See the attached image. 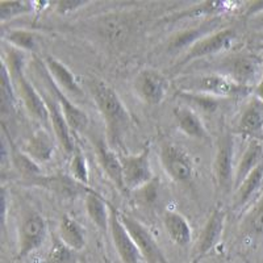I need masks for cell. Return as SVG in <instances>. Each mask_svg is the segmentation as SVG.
Instances as JSON below:
<instances>
[{"label":"cell","instance_id":"b9f144b4","mask_svg":"<svg viewBox=\"0 0 263 263\" xmlns=\"http://www.w3.org/2000/svg\"><path fill=\"white\" fill-rule=\"evenodd\" d=\"M254 39L257 42H263V33H257Z\"/></svg>","mask_w":263,"mask_h":263},{"label":"cell","instance_id":"30bf717a","mask_svg":"<svg viewBox=\"0 0 263 263\" xmlns=\"http://www.w3.org/2000/svg\"><path fill=\"white\" fill-rule=\"evenodd\" d=\"M120 218L124 227L126 228L132 239L135 241L136 246L140 250L141 255L146 263H168L164 258L163 253L156 242L154 237L152 236L150 230L141 221L128 213L120 212Z\"/></svg>","mask_w":263,"mask_h":263},{"label":"cell","instance_id":"7c38bea8","mask_svg":"<svg viewBox=\"0 0 263 263\" xmlns=\"http://www.w3.org/2000/svg\"><path fill=\"white\" fill-rule=\"evenodd\" d=\"M133 90L141 102L147 105H159L168 91V81L162 72L153 69L141 70L133 82Z\"/></svg>","mask_w":263,"mask_h":263},{"label":"cell","instance_id":"5b68a950","mask_svg":"<svg viewBox=\"0 0 263 263\" xmlns=\"http://www.w3.org/2000/svg\"><path fill=\"white\" fill-rule=\"evenodd\" d=\"M48 236L46 218L36 210H28L21 215L17 228V258L28 257L39 250Z\"/></svg>","mask_w":263,"mask_h":263},{"label":"cell","instance_id":"4316f807","mask_svg":"<svg viewBox=\"0 0 263 263\" xmlns=\"http://www.w3.org/2000/svg\"><path fill=\"white\" fill-rule=\"evenodd\" d=\"M263 183V163L258 166L253 173L234 190L233 208L242 211L253 199Z\"/></svg>","mask_w":263,"mask_h":263},{"label":"cell","instance_id":"ab89813d","mask_svg":"<svg viewBox=\"0 0 263 263\" xmlns=\"http://www.w3.org/2000/svg\"><path fill=\"white\" fill-rule=\"evenodd\" d=\"M2 200H3V225H6V222H7V192H6V189H3Z\"/></svg>","mask_w":263,"mask_h":263},{"label":"cell","instance_id":"d6a6232c","mask_svg":"<svg viewBox=\"0 0 263 263\" xmlns=\"http://www.w3.org/2000/svg\"><path fill=\"white\" fill-rule=\"evenodd\" d=\"M37 3L32 2H2L0 3V20L3 24L7 21L32 13L36 9Z\"/></svg>","mask_w":263,"mask_h":263},{"label":"cell","instance_id":"836d02e7","mask_svg":"<svg viewBox=\"0 0 263 263\" xmlns=\"http://www.w3.org/2000/svg\"><path fill=\"white\" fill-rule=\"evenodd\" d=\"M70 175L74 178L77 182L82 184H88L90 179V170H88V164H87L86 156L81 150V147H75L74 153L71 154V161H70Z\"/></svg>","mask_w":263,"mask_h":263},{"label":"cell","instance_id":"ba28073f","mask_svg":"<svg viewBox=\"0 0 263 263\" xmlns=\"http://www.w3.org/2000/svg\"><path fill=\"white\" fill-rule=\"evenodd\" d=\"M124 183L128 192H136L154 182V173L150 162V150L144 149L138 154L121 156Z\"/></svg>","mask_w":263,"mask_h":263},{"label":"cell","instance_id":"d590c367","mask_svg":"<svg viewBox=\"0 0 263 263\" xmlns=\"http://www.w3.org/2000/svg\"><path fill=\"white\" fill-rule=\"evenodd\" d=\"M88 4H90L88 2H81V0H63V2L54 3L53 7L55 12L60 15H69V13L77 12L81 8H84Z\"/></svg>","mask_w":263,"mask_h":263},{"label":"cell","instance_id":"603a6c76","mask_svg":"<svg viewBox=\"0 0 263 263\" xmlns=\"http://www.w3.org/2000/svg\"><path fill=\"white\" fill-rule=\"evenodd\" d=\"M23 152L29 156L37 163H48L54 156V141L49 135L46 129H40L27 138L23 146L20 147Z\"/></svg>","mask_w":263,"mask_h":263},{"label":"cell","instance_id":"f35d334b","mask_svg":"<svg viewBox=\"0 0 263 263\" xmlns=\"http://www.w3.org/2000/svg\"><path fill=\"white\" fill-rule=\"evenodd\" d=\"M253 95L259 99L260 102H263V79L259 82V84L255 87L254 90H253Z\"/></svg>","mask_w":263,"mask_h":263},{"label":"cell","instance_id":"484cf974","mask_svg":"<svg viewBox=\"0 0 263 263\" xmlns=\"http://www.w3.org/2000/svg\"><path fill=\"white\" fill-rule=\"evenodd\" d=\"M55 234L60 237L65 245L78 253L83 250L86 246V234H84L83 228L75 218L70 217L69 215H63L61 217Z\"/></svg>","mask_w":263,"mask_h":263},{"label":"cell","instance_id":"83f0119b","mask_svg":"<svg viewBox=\"0 0 263 263\" xmlns=\"http://www.w3.org/2000/svg\"><path fill=\"white\" fill-rule=\"evenodd\" d=\"M3 40L9 46L24 53H34L39 48V36L32 30L11 29L3 33Z\"/></svg>","mask_w":263,"mask_h":263},{"label":"cell","instance_id":"52a82bcc","mask_svg":"<svg viewBox=\"0 0 263 263\" xmlns=\"http://www.w3.org/2000/svg\"><path fill=\"white\" fill-rule=\"evenodd\" d=\"M37 66H39V72L41 75V79L45 84L46 91L51 93L57 103L60 104L61 109H62L63 115H65L66 120H67V124H69L70 129H71L72 133H82V132L86 130L88 128V124H90V120H88V115L79 108L78 105L74 104L71 99L66 95L62 90H60L57 87V84L54 83L53 79L50 78V75L48 74V71L44 67V63L42 60L37 61Z\"/></svg>","mask_w":263,"mask_h":263},{"label":"cell","instance_id":"9a60e30c","mask_svg":"<svg viewBox=\"0 0 263 263\" xmlns=\"http://www.w3.org/2000/svg\"><path fill=\"white\" fill-rule=\"evenodd\" d=\"M239 6H242V3H236V2H203V3H196L194 6H190L189 8L182 9L179 12L171 13V15L161 18L159 21L162 24H174V23L185 20L221 17V15L230 12V11H234Z\"/></svg>","mask_w":263,"mask_h":263},{"label":"cell","instance_id":"4fadbf2b","mask_svg":"<svg viewBox=\"0 0 263 263\" xmlns=\"http://www.w3.org/2000/svg\"><path fill=\"white\" fill-rule=\"evenodd\" d=\"M111 211V220H109V234L112 242L116 249L119 258L123 263H142L144 258L141 255L140 250L136 246L135 241L132 239L126 228L121 222L120 211L112 203H109Z\"/></svg>","mask_w":263,"mask_h":263},{"label":"cell","instance_id":"e575fe53","mask_svg":"<svg viewBox=\"0 0 263 263\" xmlns=\"http://www.w3.org/2000/svg\"><path fill=\"white\" fill-rule=\"evenodd\" d=\"M178 95L184 100L189 107H191L194 111L200 109L204 112H213L217 109L218 104H220V99L211 98V96L199 95V93H191V92H182L178 91Z\"/></svg>","mask_w":263,"mask_h":263},{"label":"cell","instance_id":"5bb4252c","mask_svg":"<svg viewBox=\"0 0 263 263\" xmlns=\"http://www.w3.org/2000/svg\"><path fill=\"white\" fill-rule=\"evenodd\" d=\"M225 222H227V213H225V211L220 208V206L213 208L210 217L206 220L205 225H204L200 237L197 239L196 246L194 249L192 263L200 262L220 242L222 233H224Z\"/></svg>","mask_w":263,"mask_h":263},{"label":"cell","instance_id":"7402d4cb","mask_svg":"<svg viewBox=\"0 0 263 263\" xmlns=\"http://www.w3.org/2000/svg\"><path fill=\"white\" fill-rule=\"evenodd\" d=\"M30 184L39 185L63 197H75L86 192L88 187L77 182L71 175H53V177H37L30 179Z\"/></svg>","mask_w":263,"mask_h":263},{"label":"cell","instance_id":"e0dca14e","mask_svg":"<svg viewBox=\"0 0 263 263\" xmlns=\"http://www.w3.org/2000/svg\"><path fill=\"white\" fill-rule=\"evenodd\" d=\"M238 135L250 140H260L263 137V102L253 96L248 100L236 124Z\"/></svg>","mask_w":263,"mask_h":263},{"label":"cell","instance_id":"3957f363","mask_svg":"<svg viewBox=\"0 0 263 263\" xmlns=\"http://www.w3.org/2000/svg\"><path fill=\"white\" fill-rule=\"evenodd\" d=\"M177 86L178 90L182 92L199 93L220 100L253 93L251 90L233 83L222 75L208 71H195L194 74L184 75L178 79Z\"/></svg>","mask_w":263,"mask_h":263},{"label":"cell","instance_id":"8fae6325","mask_svg":"<svg viewBox=\"0 0 263 263\" xmlns=\"http://www.w3.org/2000/svg\"><path fill=\"white\" fill-rule=\"evenodd\" d=\"M12 79L28 115L34 121L41 124L44 129L51 128L48 107H46L45 99H44L42 93L33 86L25 72L15 75V77H12Z\"/></svg>","mask_w":263,"mask_h":263},{"label":"cell","instance_id":"f1b7e54d","mask_svg":"<svg viewBox=\"0 0 263 263\" xmlns=\"http://www.w3.org/2000/svg\"><path fill=\"white\" fill-rule=\"evenodd\" d=\"M9 146H11V159L13 162V166L20 174H23L27 179H33V178L41 177V167L36 161H33L29 156H27L21 149L11 144L9 141Z\"/></svg>","mask_w":263,"mask_h":263},{"label":"cell","instance_id":"ffe728a7","mask_svg":"<svg viewBox=\"0 0 263 263\" xmlns=\"http://www.w3.org/2000/svg\"><path fill=\"white\" fill-rule=\"evenodd\" d=\"M263 163V141L262 140H250L246 145L245 150L241 154L239 159L236 163L234 170V185L236 190L246 178L250 175L258 166Z\"/></svg>","mask_w":263,"mask_h":263},{"label":"cell","instance_id":"44dd1931","mask_svg":"<svg viewBox=\"0 0 263 263\" xmlns=\"http://www.w3.org/2000/svg\"><path fill=\"white\" fill-rule=\"evenodd\" d=\"M174 120L177 128L187 137L200 141L208 138V130L204 125L203 120L189 105H178L174 109Z\"/></svg>","mask_w":263,"mask_h":263},{"label":"cell","instance_id":"8992f818","mask_svg":"<svg viewBox=\"0 0 263 263\" xmlns=\"http://www.w3.org/2000/svg\"><path fill=\"white\" fill-rule=\"evenodd\" d=\"M234 170V137L229 130H224L218 137L213 162L215 182L220 194H227L230 189H233Z\"/></svg>","mask_w":263,"mask_h":263},{"label":"cell","instance_id":"cb8c5ba5","mask_svg":"<svg viewBox=\"0 0 263 263\" xmlns=\"http://www.w3.org/2000/svg\"><path fill=\"white\" fill-rule=\"evenodd\" d=\"M84 206L88 218L102 233H109V220H111V211H109V201L104 200V197L93 190L88 189L86 192Z\"/></svg>","mask_w":263,"mask_h":263},{"label":"cell","instance_id":"8d00e7d4","mask_svg":"<svg viewBox=\"0 0 263 263\" xmlns=\"http://www.w3.org/2000/svg\"><path fill=\"white\" fill-rule=\"evenodd\" d=\"M245 7L246 16L249 17H254V16L260 15L263 13V0H257V2H249V3L243 4Z\"/></svg>","mask_w":263,"mask_h":263},{"label":"cell","instance_id":"f546056e","mask_svg":"<svg viewBox=\"0 0 263 263\" xmlns=\"http://www.w3.org/2000/svg\"><path fill=\"white\" fill-rule=\"evenodd\" d=\"M15 83L13 79L9 74L7 66L2 62V90H0V102H2V115L3 117L11 116L15 114L16 108V95L15 88H13Z\"/></svg>","mask_w":263,"mask_h":263},{"label":"cell","instance_id":"60d3db41","mask_svg":"<svg viewBox=\"0 0 263 263\" xmlns=\"http://www.w3.org/2000/svg\"><path fill=\"white\" fill-rule=\"evenodd\" d=\"M254 51H259V53H263V42H257L254 46H253Z\"/></svg>","mask_w":263,"mask_h":263},{"label":"cell","instance_id":"277c9868","mask_svg":"<svg viewBox=\"0 0 263 263\" xmlns=\"http://www.w3.org/2000/svg\"><path fill=\"white\" fill-rule=\"evenodd\" d=\"M237 40H238V33L234 28H220L190 46L183 54V57L178 61L175 67L178 70H183L192 62L199 60L203 61L208 57L228 51L233 48Z\"/></svg>","mask_w":263,"mask_h":263},{"label":"cell","instance_id":"d6986e66","mask_svg":"<svg viewBox=\"0 0 263 263\" xmlns=\"http://www.w3.org/2000/svg\"><path fill=\"white\" fill-rule=\"evenodd\" d=\"M42 63H44V67L60 90H62L69 98L70 96L77 99L83 98V88L67 66L63 65L60 60H57L53 55H46Z\"/></svg>","mask_w":263,"mask_h":263},{"label":"cell","instance_id":"d4e9b609","mask_svg":"<svg viewBox=\"0 0 263 263\" xmlns=\"http://www.w3.org/2000/svg\"><path fill=\"white\" fill-rule=\"evenodd\" d=\"M163 225L168 237L179 248H187L191 243L192 229L187 218L177 211H166L163 213Z\"/></svg>","mask_w":263,"mask_h":263},{"label":"cell","instance_id":"9c48e42d","mask_svg":"<svg viewBox=\"0 0 263 263\" xmlns=\"http://www.w3.org/2000/svg\"><path fill=\"white\" fill-rule=\"evenodd\" d=\"M159 161L163 171L177 183H189L194 177V163L191 157L180 146L170 142L161 145Z\"/></svg>","mask_w":263,"mask_h":263},{"label":"cell","instance_id":"7bdbcfd3","mask_svg":"<svg viewBox=\"0 0 263 263\" xmlns=\"http://www.w3.org/2000/svg\"><path fill=\"white\" fill-rule=\"evenodd\" d=\"M262 58H263V53H262ZM263 79V78H262Z\"/></svg>","mask_w":263,"mask_h":263},{"label":"cell","instance_id":"6da1fadb","mask_svg":"<svg viewBox=\"0 0 263 263\" xmlns=\"http://www.w3.org/2000/svg\"><path fill=\"white\" fill-rule=\"evenodd\" d=\"M195 71L216 72L253 91L263 78V58L258 51H236L196 66Z\"/></svg>","mask_w":263,"mask_h":263},{"label":"cell","instance_id":"7a4b0ae2","mask_svg":"<svg viewBox=\"0 0 263 263\" xmlns=\"http://www.w3.org/2000/svg\"><path fill=\"white\" fill-rule=\"evenodd\" d=\"M87 84L99 114L104 120L109 141L112 144H119L120 138L130 124V114L119 93L107 82L91 78Z\"/></svg>","mask_w":263,"mask_h":263},{"label":"cell","instance_id":"ac0fdd59","mask_svg":"<svg viewBox=\"0 0 263 263\" xmlns=\"http://www.w3.org/2000/svg\"><path fill=\"white\" fill-rule=\"evenodd\" d=\"M44 99H45L46 107H48L49 111V117H50V126L54 132V136L57 138L58 144L61 145L63 150H65L67 154L71 156L74 153L75 145L74 138H72V132L70 129L69 124H67V120H66L65 115H63L62 109H61L60 104L57 103V100L51 96V93L49 91L45 92H41Z\"/></svg>","mask_w":263,"mask_h":263},{"label":"cell","instance_id":"2e32d148","mask_svg":"<svg viewBox=\"0 0 263 263\" xmlns=\"http://www.w3.org/2000/svg\"><path fill=\"white\" fill-rule=\"evenodd\" d=\"M92 145L95 149L96 158H98L99 164L102 167L103 173L107 175V178L111 180L112 184L119 190L123 195L128 196L129 192L124 183L123 175V164H121V158L117 156L116 153L112 150V147L105 141L99 136H93Z\"/></svg>","mask_w":263,"mask_h":263},{"label":"cell","instance_id":"1f68e13d","mask_svg":"<svg viewBox=\"0 0 263 263\" xmlns=\"http://www.w3.org/2000/svg\"><path fill=\"white\" fill-rule=\"evenodd\" d=\"M242 228L246 233L253 236H263V196L259 197L245 213Z\"/></svg>","mask_w":263,"mask_h":263},{"label":"cell","instance_id":"4dcf8cb0","mask_svg":"<svg viewBox=\"0 0 263 263\" xmlns=\"http://www.w3.org/2000/svg\"><path fill=\"white\" fill-rule=\"evenodd\" d=\"M46 263H78L79 253L65 245L57 234H53L51 245L45 257Z\"/></svg>","mask_w":263,"mask_h":263},{"label":"cell","instance_id":"74e56055","mask_svg":"<svg viewBox=\"0 0 263 263\" xmlns=\"http://www.w3.org/2000/svg\"><path fill=\"white\" fill-rule=\"evenodd\" d=\"M250 21L253 27L259 29V32L258 33H263V13H260V15L258 16H254V17H251Z\"/></svg>","mask_w":263,"mask_h":263}]
</instances>
